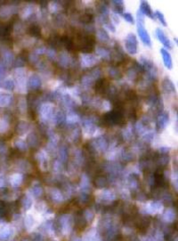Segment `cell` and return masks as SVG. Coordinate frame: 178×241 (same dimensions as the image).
Here are the masks:
<instances>
[{
    "mask_svg": "<svg viewBox=\"0 0 178 241\" xmlns=\"http://www.w3.org/2000/svg\"><path fill=\"white\" fill-rule=\"evenodd\" d=\"M29 35L35 37H39L41 36V29L38 26H31L29 28L28 31Z\"/></svg>",
    "mask_w": 178,
    "mask_h": 241,
    "instance_id": "cell-33",
    "label": "cell"
},
{
    "mask_svg": "<svg viewBox=\"0 0 178 241\" xmlns=\"http://www.w3.org/2000/svg\"><path fill=\"white\" fill-rule=\"evenodd\" d=\"M28 142H29V144H31V145L32 146H35L37 144H36L37 143V138L35 136V135L31 134L29 136Z\"/></svg>",
    "mask_w": 178,
    "mask_h": 241,
    "instance_id": "cell-41",
    "label": "cell"
},
{
    "mask_svg": "<svg viewBox=\"0 0 178 241\" xmlns=\"http://www.w3.org/2000/svg\"><path fill=\"white\" fill-rule=\"evenodd\" d=\"M156 35L159 40V41L164 45V46L168 49H171L172 48V44L169 40V39L166 35L164 31L161 28H157L156 30Z\"/></svg>",
    "mask_w": 178,
    "mask_h": 241,
    "instance_id": "cell-13",
    "label": "cell"
},
{
    "mask_svg": "<svg viewBox=\"0 0 178 241\" xmlns=\"http://www.w3.org/2000/svg\"><path fill=\"white\" fill-rule=\"evenodd\" d=\"M154 15H155V17L158 18V19L159 20L161 24H162V26H164V27H166L167 26V22L166 21L165 16H164L163 13H161V12L159 11H156L154 13Z\"/></svg>",
    "mask_w": 178,
    "mask_h": 241,
    "instance_id": "cell-34",
    "label": "cell"
},
{
    "mask_svg": "<svg viewBox=\"0 0 178 241\" xmlns=\"http://www.w3.org/2000/svg\"><path fill=\"white\" fill-rule=\"evenodd\" d=\"M161 53L162 55V60L164 62V65L168 70H171L173 67V63L172 60L171 56L168 51L165 48H161Z\"/></svg>",
    "mask_w": 178,
    "mask_h": 241,
    "instance_id": "cell-17",
    "label": "cell"
},
{
    "mask_svg": "<svg viewBox=\"0 0 178 241\" xmlns=\"http://www.w3.org/2000/svg\"><path fill=\"white\" fill-rule=\"evenodd\" d=\"M137 31L138 36L142 42L148 48L152 46V40L147 31L144 26V15L139 11L137 12Z\"/></svg>",
    "mask_w": 178,
    "mask_h": 241,
    "instance_id": "cell-5",
    "label": "cell"
},
{
    "mask_svg": "<svg viewBox=\"0 0 178 241\" xmlns=\"http://www.w3.org/2000/svg\"><path fill=\"white\" fill-rule=\"evenodd\" d=\"M96 4L97 11L99 15L101 22L106 25V24L110 22L109 18V1H97Z\"/></svg>",
    "mask_w": 178,
    "mask_h": 241,
    "instance_id": "cell-7",
    "label": "cell"
},
{
    "mask_svg": "<svg viewBox=\"0 0 178 241\" xmlns=\"http://www.w3.org/2000/svg\"><path fill=\"white\" fill-rule=\"evenodd\" d=\"M72 37L77 51L83 54H91L95 50L96 37L85 30L73 28Z\"/></svg>",
    "mask_w": 178,
    "mask_h": 241,
    "instance_id": "cell-1",
    "label": "cell"
},
{
    "mask_svg": "<svg viewBox=\"0 0 178 241\" xmlns=\"http://www.w3.org/2000/svg\"><path fill=\"white\" fill-rule=\"evenodd\" d=\"M37 207L38 208L39 210L40 211H43L46 208V205L45 203L41 201L40 203H39L37 204Z\"/></svg>",
    "mask_w": 178,
    "mask_h": 241,
    "instance_id": "cell-45",
    "label": "cell"
},
{
    "mask_svg": "<svg viewBox=\"0 0 178 241\" xmlns=\"http://www.w3.org/2000/svg\"><path fill=\"white\" fill-rule=\"evenodd\" d=\"M2 86L5 89L8 90H11L14 88V84L11 80H7L3 83Z\"/></svg>",
    "mask_w": 178,
    "mask_h": 241,
    "instance_id": "cell-38",
    "label": "cell"
},
{
    "mask_svg": "<svg viewBox=\"0 0 178 241\" xmlns=\"http://www.w3.org/2000/svg\"><path fill=\"white\" fill-rule=\"evenodd\" d=\"M97 56H99L101 59L110 61L111 55V51L108 48L104 46H99L95 50Z\"/></svg>",
    "mask_w": 178,
    "mask_h": 241,
    "instance_id": "cell-16",
    "label": "cell"
},
{
    "mask_svg": "<svg viewBox=\"0 0 178 241\" xmlns=\"http://www.w3.org/2000/svg\"><path fill=\"white\" fill-rule=\"evenodd\" d=\"M101 70L99 67H95L86 72L82 75L80 82L82 86L85 88L93 87L97 80L101 77Z\"/></svg>",
    "mask_w": 178,
    "mask_h": 241,
    "instance_id": "cell-4",
    "label": "cell"
},
{
    "mask_svg": "<svg viewBox=\"0 0 178 241\" xmlns=\"http://www.w3.org/2000/svg\"><path fill=\"white\" fill-rule=\"evenodd\" d=\"M93 87L97 94L109 98L113 86H111L107 78L100 77L95 82Z\"/></svg>",
    "mask_w": 178,
    "mask_h": 241,
    "instance_id": "cell-6",
    "label": "cell"
},
{
    "mask_svg": "<svg viewBox=\"0 0 178 241\" xmlns=\"http://www.w3.org/2000/svg\"><path fill=\"white\" fill-rule=\"evenodd\" d=\"M174 40H175V42H176V43L177 44V43H178V39H177V38H176L174 39Z\"/></svg>",
    "mask_w": 178,
    "mask_h": 241,
    "instance_id": "cell-46",
    "label": "cell"
},
{
    "mask_svg": "<svg viewBox=\"0 0 178 241\" xmlns=\"http://www.w3.org/2000/svg\"><path fill=\"white\" fill-rule=\"evenodd\" d=\"M32 198L33 197L30 194L28 193L27 194L26 196L23 198L22 204H23V207L26 210H28L32 207V204H33Z\"/></svg>",
    "mask_w": 178,
    "mask_h": 241,
    "instance_id": "cell-26",
    "label": "cell"
},
{
    "mask_svg": "<svg viewBox=\"0 0 178 241\" xmlns=\"http://www.w3.org/2000/svg\"><path fill=\"white\" fill-rule=\"evenodd\" d=\"M38 161L39 162V166L42 171H46L49 168V157L46 151L40 150L36 155Z\"/></svg>",
    "mask_w": 178,
    "mask_h": 241,
    "instance_id": "cell-12",
    "label": "cell"
},
{
    "mask_svg": "<svg viewBox=\"0 0 178 241\" xmlns=\"http://www.w3.org/2000/svg\"><path fill=\"white\" fill-rule=\"evenodd\" d=\"M38 218H37L36 215H34L33 214H28L25 219V224L27 230L31 231L35 227L36 222L38 221Z\"/></svg>",
    "mask_w": 178,
    "mask_h": 241,
    "instance_id": "cell-18",
    "label": "cell"
},
{
    "mask_svg": "<svg viewBox=\"0 0 178 241\" xmlns=\"http://www.w3.org/2000/svg\"><path fill=\"white\" fill-rule=\"evenodd\" d=\"M40 118L43 122L50 120L53 115V107L51 104H45L42 105L40 110Z\"/></svg>",
    "mask_w": 178,
    "mask_h": 241,
    "instance_id": "cell-11",
    "label": "cell"
},
{
    "mask_svg": "<svg viewBox=\"0 0 178 241\" xmlns=\"http://www.w3.org/2000/svg\"><path fill=\"white\" fill-rule=\"evenodd\" d=\"M30 126L27 122L22 121L18 124L16 131L17 134L21 136H24L27 134L29 132Z\"/></svg>",
    "mask_w": 178,
    "mask_h": 241,
    "instance_id": "cell-23",
    "label": "cell"
},
{
    "mask_svg": "<svg viewBox=\"0 0 178 241\" xmlns=\"http://www.w3.org/2000/svg\"><path fill=\"white\" fill-rule=\"evenodd\" d=\"M80 24L87 26H92L95 22V15L92 8H86L83 13H80L79 18Z\"/></svg>",
    "mask_w": 178,
    "mask_h": 241,
    "instance_id": "cell-9",
    "label": "cell"
},
{
    "mask_svg": "<svg viewBox=\"0 0 178 241\" xmlns=\"http://www.w3.org/2000/svg\"><path fill=\"white\" fill-rule=\"evenodd\" d=\"M41 84L40 80L39 78L36 76H32L29 78L28 85L31 88L35 89L40 86Z\"/></svg>",
    "mask_w": 178,
    "mask_h": 241,
    "instance_id": "cell-31",
    "label": "cell"
},
{
    "mask_svg": "<svg viewBox=\"0 0 178 241\" xmlns=\"http://www.w3.org/2000/svg\"><path fill=\"white\" fill-rule=\"evenodd\" d=\"M143 15H146L151 19L155 18L154 13H153L151 6L147 1H141L140 3V9L138 10Z\"/></svg>",
    "mask_w": 178,
    "mask_h": 241,
    "instance_id": "cell-15",
    "label": "cell"
},
{
    "mask_svg": "<svg viewBox=\"0 0 178 241\" xmlns=\"http://www.w3.org/2000/svg\"><path fill=\"white\" fill-rule=\"evenodd\" d=\"M61 164L59 161H56L55 162L54 165H53V169L55 170V171H60L61 169Z\"/></svg>",
    "mask_w": 178,
    "mask_h": 241,
    "instance_id": "cell-43",
    "label": "cell"
},
{
    "mask_svg": "<svg viewBox=\"0 0 178 241\" xmlns=\"http://www.w3.org/2000/svg\"><path fill=\"white\" fill-rule=\"evenodd\" d=\"M125 49L132 55H135L138 52V42L135 34L130 33L127 36L124 40Z\"/></svg>",
    "mask_w": 178,
    "mask_h": 241,
    "instance_id": "cell-8",
    "label": "cell"
},
{
    "mask_svg": "<svg viewBox=\"0 0 178 241\" xmlns=\"http://www.w3.org/2000/svg\"><path fill=\"white\" fill-rule=\"evenodd\" d=\"M126 74L128 80L134 83L140 84L144 80L143 76L145 73L143 66L140 62L135 60H134L127 68Z\"/></svg>",
    "mask_w": 178,
    "mask_h": 241,
    "instance_id": "cell-3",
    "label": "cell"
},
{
    "mask_svg": "<svg viewBox=\"0 0 178 241\" xmlns=\"http://www.w3.org/2000/svg\"><path fill=\"white\" fill-rule=\"evenodd\" d=\"M161 87L164 93L171 94L176 92L175 84L168 77H165L162 81Z\"/></svg>",
    "mask_w": 178,
    "mask_h": 241,
    "instance_id": "cell-14",
    "label": "cell"
},
{
    "mask_svg": "<svg viewBox=\"0 0 178 241\" xmlns=\"http://www.w3.org/2000/svg\"><path fill=\"white\" fill-rule=\"evenodd\" d=\"M169 121V115L167 113H162L158 118V125L159 128H164Z\"/></svg>",
    "mask_w": 178,
    "mask_h": 241,
    "instance_id": "cell-29",
    "label": "cell"
},
{
    "mask_svg": "<svg viewBox=\"0 0 178 241\" xmlns=\"http://www.w3.org/2000/svg\"><path fill=\"white\" fill-rule=\"evenodd\" d=\"M108 74L111 79L116 80H119L123 77V74L119 67L111 66L108 70Z\"/></svg>",
    "mask_w": 178,
    "mask_h": 241,
    "instance_id": "cell-20",
    "label": "cell"
},
{
    "mask_svg": "<svg viewBox=\"0 0 178 241\" xmlns=\"http://www.w3.org/2000/svg\"><path fill=\"white\" fill-rule=\"evenodd\" d=\"M23 176L21 173H15L10 176V183L14 187H17L22 184L23 181Z\"/></svg>",
    "mask_w": 178,
    "mask_h": 241,
    "instance_id": "cell-21",
    "label": "cell"
},
{
    "mask_svg": "<svg viewBox=\"0 0 178 241\" xmlns=\"http://www.w3.org/2000/svg\"><path fill=\"white\" fill-rule=\"evenodd\" d=\"M122 16L127 22L131 24H134L135 21L134 19L133 15L130 13H124Z\"/></svg>",
    "mask_w": 178,
    "mask_h": 241,
    "instance_id": "cell-36",
    "label": "cell"
},
{
    "mask_svg": "<svg viewBox=\"0 0 178 241\" xmlns=\"http://www.w3.org/2000/svg\"><path fill=\"white\" fill-rule=\"evenodd\" d=\"M13 143L15 147L21 151H26L28 149L27 144H26V142L21 138L15 139Z\"/></svg>",
    "mask_w": 178,
    "mask_h": 241,
    "instance_id": "cell-27",
    "label": "cell"
},
{
    "mask_svg": "<svg viewBox=\"0 0 178 241\" xmlns=\"http://www.w3.org/2000/svg\"><path fill=\"white\" fill-rule=\"evenodd\" d=\"M29 164L27 162L24 161H21L17 165L19 169L24 171H26L28 169H29Z\"/></svg>",
    "mask_w": 178,
    "mask_h": 241,
    "instance_id": "cell-39",
    "label": "cell"
},
{
    "mask_svg": "<svg viewBox=\"0 0 178 241\" xmlns=\"http://www.w3.org/2000/svg\"><path fill=\"white\" fill-rule=\"evenodd\" d=\"M98 39L103 43H107L110 40L109 35L107 31L103 28H99L97 32Z\"/></svg>",
    "mask_w": 178,
    "mask_h": 241,
    "instance_id": "cell-24",
    "label": "cell"
},
{
    "mask_svg": "<svg viewBox=\"0 0 178 241\" xmlns=\"http://www.w3.org/2000/svg\"><path fill=\"white\" fill-rule=\"evenodd\" d=\"M9 123L7 118H0V134H4L8 131Z\"/></svg>",
    "mask_w": 178,
    "mask_h": 241,
    "instance_id": "cell-32",
    "label": "cell"
},
{
    "mask_svg": "<svg viewBox=\"0 0 178 241\" xmlns=\"http://www.w3.org/2000/svg\"><path fill=\"white\" fill-rule=\"evenodd\" d=\"M140 63L144 70L146 82L155 83L157 80L158 69L154 62L145 56H142L140 58Z\"/></svg>",
    "mask_w": 178,
    "mask_h": 241,
    "instance_id": "cell-2",
    "label": "cell"
},
{
    "mask_svg": "<svg viewBox=\"0 0 178 241\" xmlns=\"http://www.w3.org/2000/svg\"><path fill=\"white\" fill-rule=\"evenodd\" d=\"M18 109L21 113H25L26 110V101L24 99H20L18 102Z\"/></svg>",
    "mask_w": 178,
    "mask_h": 241,
    "instance_id": "cell-37",
    "label": "cell"
},
{
    "mask_svg": "<svg viewBox=\"0 0 178 241\" xmlns=\"http://www.w3.org/2000/svg\"><path fill=\"white\" fill-rule=\"evenodd\" d=\"M60 158L62 161H65L66 159V152L64 148H61L59 152Z\"/></svg>",
    "mask_w": 178,
    "mask_h": 241,
    "instance_id": "cell-40",
    "label": "cell"
},
{
    "mask_svg": "<svg viewBox=\"0 0 178 241\" xmlns=\"http://www.w3.org/2000/svg\"><path fill=\"white\" fill-rule=\"evenodd\" d=\"M113 5V11L118 14H123L124 11V2L122 0H114L111 1Z\"/></svg>",
    "mask_w": 178,
    "mask_h": 241,
    "instance_id": "cell-22",
    "label": "cell"
},
{
    "mask_svg": "<svg viewBox=\"0 0 178 241\" xmlns=\"http://www.w3.org/2000/svg\"><path fill=\"white\" fill-rule=\"evenodd\" d=\"M43 193V190L41 187L39 186H34L29 190L28 194L32 197H38L42 195Z\"/></svg>",
    "mask_w": 178,
    "mask_h": 241,
    "instance_id": "cell-30",
    "label": "cell"
},
{
    "mask_svg": "<svg viewBox=\"0 0 178 241\" xmlns=\"http://www.w3.org/2000/svg\"><path fill=\"white\" fill-rule=\"evenodd\" d=\"M98 58L92 54H83L80 58V65L85 68L92 67L97 64Z\"/></svg>",
    "mask_w": 178,
    "mask_h": 241,
    "instance_id": "cell-10",
    "label": "cell"
},
{
    "mask_svg": "<svg viewBox=\"0 0 178 241\" xmlns=\"http://www.w3.org/2000/svg\"><path fill=\"white\" fill-rule=\"evenodd\" d=\"M7 148L4 144L0 142V155H5L7 153Z\"/></svg>",
    "mask_w": 178,
    "mask_h": 241,
    "instance_id": "cell-42",
    "label": "cell"
},
{
    "mask_svg": "<svg viewBox=\"0 0 178 241\" xmlns=\"http://www.w3.org/2000/svg\"><path fill=\"white\" fill-rule=\"evenodd\" d=\"M12 101V96L7 94H0V107H6Z\"/></svg>",
    "mask_w": 178,
    "mask_h": 241,
    "instance_id": "cell-25",
    "label": "cell"
},
{
    "mask_svg": "<svg viewBox=\"0 0 178 241\" xmlns=\"http://www.w3.org/2000/svg\"><path fill=\"white\" fill-rule=\"evenodd\" d=\"M14 230L10 226L7 225L0 230V239L3 241H7L13 237Z\"/></svg>",
    "mask_w": 178,
    "mask_h": 241,
    "instance_id": "cell-19",
    "label": "cell"
},
{
    "mask_svg": "<svg viewBox=\"0 0 178 241\" xmlns=\"http://www.w3.org/2000/svg\"><path fill=\"white\" fill-rule=\"evenodd\" d=\"M60 62L63 66H68L71 63V60L67 55H61L60 58Z\"/></svg>",
    "mask_w": 178,
    "mask_h": 241,
    "instance_id": "cell-35",
    "label": "cell"
},
{
    "mask_svg": "<svg viewBox=\"0 0 178 241\" xmlns=\"http://www.w3.org/2000/svg\"><path fill=\"white\" fill-rule=\"evenodd\" d=\"M50 196L52 200L55 202L59 203L62 200V195L58 189H51L50 190Z\"/></svg>",
    "mask_w": 178,
    "mask_h": 241,
    "instance_id": "cell-28",
    "label": "cell"
},
{
    "mask_svg": "<svg viewBox=\"0 0 178 241\" xmlns=\"http://www.w3.org/2000/svg\"><path fill=\"white\" fill-rule=\"evenodd\" d=\"M6 185V181L3 176H0V188H3Z\"/></svg>",
    "mask_w": 178,
    "mask_h": 241,
    "instance_id": "cell-44",
    "label": "cell"
}]
</instances>
